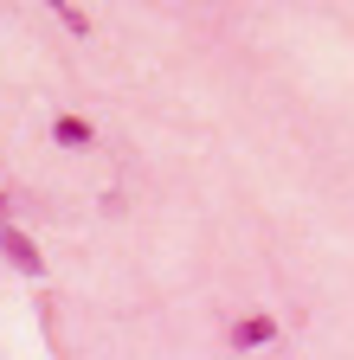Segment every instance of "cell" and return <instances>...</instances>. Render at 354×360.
I'll list each match as a JSON object with an SVG mask.
<instances>
[{"label":"cell","instance_id":"obj_1","mask_svg":"<svg viewBox=\"0 0 354 360\" xmlns=\"http://www.w3.org/2000/svg\"><path fill=\"white\" fill-rule=\"evenodd\" d=\"M226 341H232L239 354H251V347H271V341H277V315H239Z\"/></svg>","mask_w":354,"mask_h":360},{"label":"cell","instance_id":"obj_2","mask_svg":"<svg viewBox=\"0 0 354 360\" xmlns=\"http://www.w3.org/2000/svg\"><path fill=\"white\" fill-rule=\"evenodd\" d=\"M0 251H7V257L26 270V277H46V257H39V245L20 232V225H0Z\"/></svg>","mask_w":354,"mask_h":360},{"label":"cell","instance_id":"obj_3","mask_svg":"<svg viewBox=\"0 0 354 360\" xmlns=\"http://www.w3.org/2000/svg\"><path fill=\"white\" fill-rule=\"evenodd\" d=\"M52 135H58L65 148H91V122H84V116H58V122H52Z\"/></svg>","mask_w":354,"mask_h":360},{"label":"cell","instance_id":"obj_4","mask_svg":"<svg viewBox=\"0 0 354 360\" xmlns=\"http://www.w3.org/2000/svg\"><path fill=\"white\" fill-rule=\"evenodd\" d=\"M46 7H52V20H58V26H71L77 39L91 32V20H84V7H71V0H46Z\"/></svg>","mask_w":354,"mask_h":360},{"label":"cell","instance_id":"obj_5","mask_svg":"<svg viewBox=\"0 0 354 360\" xmlns=\"http://www.w3.org/2000/svg\"><path fill=\"white\" fill-rule=\"evenodd\" d=\"M0 219H7V193H0Z\"/></svg>","mask_w":354,"mask_h":360}]
</instances>
